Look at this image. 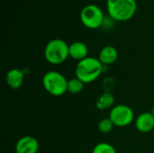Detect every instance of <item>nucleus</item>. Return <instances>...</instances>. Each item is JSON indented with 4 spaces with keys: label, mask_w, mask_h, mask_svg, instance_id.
Masks as SVG:
<instances>
[{
    "label": "nucleus",
    "mask_w": 154,
    "mask_h": 153,
    "mask_svg": "<svg viewBox=\"0 0 154 153\" xmlns=\"http://www.w3.org/2000/svg\"><path fill=\"white\" fill-rule=\"evenodd\" d=\"M7 85L12 89H19L22 87L24 80V72L19 69H12L7 71L5 76Z\"/></svg>",
    "instance_id": "nucleus-9"
},
{
    "label": "nucleus",
    "mask_w": 154,
    "mask_h": 153,
    "mask_svg": "<svg viewBox=\"0 0 154 153\" xmlns=\"http://www.w3.org/2000/svg\"><path fill=\"white\" fill-rule=\"evenodd\" d=\"M106 15L102 9L97 5L89 4L85 5L80 13L79 18L81 23L88 29L95 30L102 27Z\"/></svg>",
    "instance_id": "nucleus-5"
},
{
    "label": "nucleus",
    "mask_w": 154,
    "mask_h": 153,
    "mask_svg": "<svg viewBox=\"0 0 154 153\" xmlns=\"http://www.w3.org/2000/svg\"><path fill=\"white\" fill-rule=\"evenodd\" d=\"M104 66L97 58L87 57L77 63L75 73L76 78L84 84H89L97 80L104 71Z\"/></svg>",
    "instance_id": "nucleus-2"
},
{
    "label": "nucleus",
    "mask_w": 154,
    "mask_h": 153,
    "mask_svg": "<svg viewBox=\"0 0 154 153\" xmlns=\"http://www.w3.org/2000/svg\"><path fill=\"white\" fill-rule=\"evenodd\" d=\"M108 15L115 22L130 21L137 11L136 0H106Z\"/></svg>",
    "instance_id": "nucleus-1"
},
{
    "label": "nucleus",
    "mask_w": 154,
    "mask_h": 153,
    "mask_svg": "<svg viewBox=\"0 0 154 153\" xmlns=\"http://www.w3.org/2000/svg\"><path fill=\"white\" fill-rule=\"evenodd\" d=\"M69 45L62 39L51 40L44 48V58L52 65L62 64L69 57Z\"/></svg>",
    "instance_id": "nucleus-3"
},
{
    "label": "nucleus",
    "mask_w": 154,
    "mask_h": 153,
    "mask_svg": "<svg viewBox=\"0 0 154 153\" xmlns=\"http://www.w3.org/2000/svg\"><path fill=\"white\" fill-rule=\"evenodd\" d=\"M115 101H116V98L114 95L106 91L98 96L96 102V107L101 111H105L107 109L111 110L115 106Z\"/></svg>",
    "instance_id": "nucleus-12"
},
{
    "label": "nucleus",
    "mask_w": 154,
    "mask_h": 153,
    "mask_svg": "<svg viewBox=\"0 0 154 153\" xmlns=\"http://www.w3.org/2000/svg\"><path fill=\"white\" fill-rule=\"evenodd\" d=\"M69 57L73 60H77L78 62L86 59L88 54V48L86 43L83 41H74L69 44Z\"/></svg>",
    "instance_id": "nucleus-10"
},
{
    "label": "nucleus",
    "mask_w": 154,
    "mask_h": 153,
    "mask_svg": "<svg viewBox=\"0 0 154 153\" xmlns=\"http://www.w3.org/2000/svg\"><path fill=\"white\" fill-rule=\"evenodd\" d=\"M135 127L137 131L143 133H151L154 129V116L151 112L140 114L135 119Z\"/></svg>",
    "instance_id": "nucleus-8"
},
{
    "label": "nucleus",
    "mask_w": 154,
    "mask_h": 153,
    "mask_svg": "<svg viewBox=\"0 0 154 153\" xmlns=\"http://www.w3.org/2000/svg\"><path fill=\"white\" fill-rule=\"evenodd\" d=\"M84 83L78 78H73L68 80V92L70 94H79L84 88Z\"/></svg>",
    "instance_id": "nucleus-13"
},
{
    "label": "nucleus",
    "mask_w": 154,
    "mask_h": 153,
    "mask_svg": "<svg viewBox=\"0 0 154 153\" xmlns=\"http://www.w3.org/2000/svg\"><path fill=\"white\" fill-rule=\"evenodd\" d=\"M92 153H116V150L108 142H99L93 148Z\"/></svg>",
    "instance_id": "nucleus-14"
},
{
    "label": "nucleus",
    "mask_w": 154,
    "mask_h": 153,
    "mask_svg": "<svg viewBox=\"0 0 154 153\" xmlns=\"http://www.w3.org/2000/svg\"><path fill=\"white\" fill-rule=\"evenodd\" d=\"M151 113H152V114L153 115V116H154V106H152V111H151Z\"/></svg>",
    "instance_id": "nucleus-17"
},
{
    "label": "nucleus",
    "mask_w": 154,
    "mask_h": 153,
    "mask_svg": "<svg viewBox=\"0 0 154 153\" xmlns=\"http://www.w3.org/2000/svg\"><path fill=\"white\" fill-rule=\"evenodd\" d=\"M109 118L116 127H126L134 120L133 109L126 105H116L109 113Z\"/></svg>",
    "instance_id": "nucleus-6"
},
{
    "label": "nucleus",
    "mask_w": 154,
    "mask_h": 153,
    "mask_svg": "<svg viewBox=\"0 0 154 153\" xmlns=\"http://www.w3.org/2000/svg\"><path fill=\"white\" fill-rule=\"evenodd\" d=\"M114 23H115V21L109 15H107V16L105 17V20H104V23H103L102 27L103 28H106V29H110V28L113 27Z\"/></svg>",
    "instance_id": "nucleus-16"
},
{
    "label": "nucleus",
    "mask_w": 154,
    "mask_h": 153,
    "mask_svg": "<svg viewBox=\"0 0 154 153\" xmlns=\"http://www.w3.org/2000/svg\"><path fill=\"white\" fill-rule=\"evenodd\" d=\"M15 153H37L39 151V142L31 135L21 137L15 144Z\"/></svg>",
    "instance_id": "nucleus-7"
},
{
    "label": "nucleus",
    "mask_w": 154,
    "mask_h": 153,
    "mask_svg": "<svg viewBox=\"0 0 154 153\" xmlns=\"http://www.w3.org/2000/svg\"><path fill=\"white\" fill-rule=\"evenodd\" d=\"M99 61L104 66H108L113 63H115L118 59V51L117 50L111 45L105 46L101 49L98 54Z\"/></svg>",
    "instance_id": "nucleus-11"
},
{
    "label": "nucleus",
    "mask_w": 154,
    "mask_h": 153,
    "mask_svg": "<svg viewBox=\"0 0 154 153\" xmlns=\"http://www.w3.org/2000/svg\"><path fill=\"white\" fill-rule=\"evenodd\" d=\"M115 127V124L111 121V119L108 118H104L98 122L97 128L98 131L102 133H109Z\"/></svg>",
    "instance_id": "nucleus-15"
},
{
    "label": "nucleus",
    "mask_w": 154,
    "mask_h": 153,
    "mask_svg": "<svg viewBox=\"0 0 154 153\" xmlns=\"http://www.w3.org/2000/svg\"><path fill=\"white\" fill-rule=\"evenodd\" d=\"M42 86L53 96H61L68 92V79L59 71L50 70L42 77Z\"/></svg>",
    "instance_id": "nucleus-4"
}]
</instances>
